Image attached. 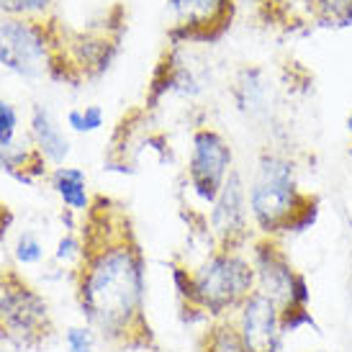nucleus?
<instances>
[{
  "mask_svg": "<svg viewBox=\"0 0 352 352\" xmlns=\"http://www.w3.org/2000/svg\"><path fill=\"white\" fill-rule=\"evenodd\" d=\"M198 352H245L234 319H216L198 337Z\"/></svg>",
  "mask_w": 352,
  "mask_h": 352,
  "instance_id": "obj_14",
  "label": "nucleus"
},
{
  "mask_svg": "<svg viewBox=\"0 0 352 352\" xmlns=\"http://www.w3.org/2000/svg\"><path fill=\"white\" fill-rule=\"evenodd\" d=\"M54 334L50 303L16 270H0V342L36 350Z\"/></svg>",
  "mask_w": 352,
  "mask_h": 352,
  "instance_id": "obj_4",
  "label": "nucleus"
},
{
  "mask_svg": "<svg viewBox=\"0 0 352 352\" xmlns=\"http://www.w3.org/2000/svg\"><path fill=\"white\" fill-rule=\"evenodd\" d=\"M180 311L188 324L232 319L254 294V267L250 254L211 250L196 267L173 265Z\"/></svg>",
  "mask_w": 352,
  "mask_h": 352,
  "instance_id": "obj_2",
  "label": "nucleus"
},
{
  "mask_svg": "<svg viewBox=\"0 0 352 352\" xmlns=\"http://www.w3.org/2000/svg\"><path fill=\"white\" fill-rule=\"evenodd\" d=\"M80 252H82V242H80V234H72V232H67V234H65L57 242L54 257H57L59 263H72V260L78 263Z\"/></svg>",
  "mask_w": 352,
  "mask_h": 352,
  "instance_id": "obj_22",
  "label": "nucleus"
},
{
  "mask_svg": "<svg viewBox=\"0 0 352 352\" xmlns=\"http://www.w3.org/2000/svg\"><path fill=\"white\" fill-rule=\"evenodd\" d=\"M52 6V0H6V16H34Z\"/></svg>",
  "mask_w": 352,
  "mask_h": 352,
  "instance_id": "obj_23",
  "label": "nucleus"
},
{
  "mask_svg": "<svg viewBox=\"0 0 352 352\" xmlns=\"http://www.w3.org/2000/svg\"><path fill=\"white\" fill-rule=\"evenodd\" d=\"M41 257H44V245L39 242V236L23 232L16 242V260L21 265H36L41 263Z\"/></svg>",
  "mask_w": 352,
  "mask_h": 352,
  "instance_id": "obj_20",
  "label": "nucleus"
},
{
  "mask_svg": "<svg viewBox=\"0 0 352 352\" xmlns=\"http://www.w3.org/2000/svg\"><path fill=\"white\" fill-rule=\"evenodd\" d=\"M309 193H303L296 180L294 160L278 152H263L254 167L252 186L247 188L250 216L260 236L280 239L285 226L303 206Z\"/></svg>",
  "mask_w": 352,
  "mask_h": 352,
  "instance_id": "obj_3",
  "label": "nucleus"
},
{
  "mask_svg": "<svg viewBox=\"0 0 352 352\" xmlns=\"http://www.w3.org/2000/svg\"><path fill=\"white\" fill-rule=\"evenodd\" d=\"M234 170V152L216 129L204 126L193 134V147L188 160V183L198 201L214 204L229 173Z\"/></svg>",
  "mask_w": 352,
  "mask_h": 352,
  "instance_id": "obj_8",
  "label": "nucleus"
},
{
  "mask_svg": "<svg viewBox=\"0 0 352 352\" xmlns=\"http://www.w3.org/2000/svg\"><path fill=\"white\" fill-rule=\"evenodd\" d=\"M250 260L254 267V291L285 311V309H311L309 278L291 263L280 239L254 236L250 245Z\"/></svg>",
  "mask_w": 352,
  "mask_h": 352,
  "instance_id": "obj_5",
  "label": "nucleus"
},
{
  "mask_svg": "<svg viewBox=\"0 0 352 352\" xmlns=\"http://www.w3.org/2000/svg\"><path fill=\"white\" fill-rule=\"evenodd\" d=\"M280 327H283L285 337L296 334L303 327H309V329H314V332L319 334V324L314 319L311 309H285V311H280Z\"/></svg>",
  "mask_w": 352,
  "mask_h": 352,
  "instance_id": "obj_19",
  "label": "nucleus"
},
{
  "mask_svg": "<svg viewBox=\"0 0 352 352\" xmlns=\"http://www.w3.org/2000/svg\"><path fill=\"white\" fill-rule=\"evenodd\" d=\"M80 242L72 283L85 324L116 350L152 352L157 340L147 319V257L126 208L108 196H93Z\"/></svg>",
  "mask_w": 352,
  "mask_h": 352,
  "instance_id": "obj_1",
  "label": "nucleus"
},
{
  "mask_svg": "<svg viewBox=\"0 0 352 352\" xmlns=\"http://www.w3.org/2000/svg\"><path fill=\"white\" fill-rule=\"evenodd\" d=\"M103 108L100 106H85V108H72L67 113V126L78 134H93L103 126Z\"/></svg>",
  "mask_w": 352,
  "mask_h": 352,
  "instance_id": "obj_16",
  "label": "nucleus"
},
{
  "mask_svg": "<svg viewBox=\"0 0 352 352\" xmlns=\"http://www.w3.org/2000/svg\"><path fill=\"white\" fill-rule=\"evenodd\" d=\"M0 352H3V350H0Z\"/></svg>",
  "mask_w": 352,
  "mask_h": 352,
  "instance_id": "obj_26",
  "label": "nucleus"
},
{
  "mask_svg": "<svg viewBox=\"0 0 352 352\" xmlns=\"http://www.w3.org/2000/svg\"><path fill=\"white\" fill-rule=\"evenodd\" d=\"M96 340H98V334L88 324H75L65 332L67 352H93L96 350Z\"/></svg>",
  "mask_w": 352,
  "mask_h": 352,
  "instance_id": "obj_18",
  "label": "nucleus"
},
{
  "mask_svg": "<svg viewBox=\"0 0 352 352\" xmlns=\"http://www.w3.org/2000/svg\"><path fill=\"white\" fill-rule=\"evenodd\" d=\"M245 352H283L285 334L280 327V309L254 291L232 316Z\"/></svg>",
  "mask_w": 352,
  "mask_h": 352,
  "instance_id": "obj_10",
  "label": "nucleus"
},
{
  "mask_svg": "<svg viewBox=\"0 0 352 352\" xmlns=\"http://www.w3.org/2000/svg\"><path fill=\"white\" fill-rule=\"evenodd\" d=\"M57 39L31 16H0V67L23 78L52 75Z\"/></svg>",
  "mask_w": 352,
  "mask_h": 352,
  "instance_id": "obj_6",
  "label": "nucleus"
},
{
  "mask_svg": "<svg viewBox=\"0 0 352 352\" xmlns=\"http://www.w3.org/2000/svg\"><path fill=\"white\" fill-rule=\"evenodd\" d=\"M0 173H8L19 183H36L39 177L47 175V157L41 155L36 147H0Z\"/></svg>",
  "mask_w": 352,
  "mask_h": 352,
  "instance_id": "obj_12",
  "label": "nucleus"
},
{
  "mask_svg": "<svg viewBox=\"0 0 352 352\" xmlns=\"http://www.w3.org/2000/svg\"><path fill=\"white\" fill-rule=\"evenodd\" d=\"M3 8H6V0H0V13H3Z\"/></svg>",
  "mask_w": 352,
  "mask_h": 352,
  "instance_id": "obj_25",
  "label": "nucleus"
},
{
  "mask_svg": "<svg viewBox=\"0 0 352 352\" xmlns=\"http://www.w3.org/2000/svg\"><path fill=\"white\" fill-rule=\"evenodd\" d=\"M52 188L62 198V204L67 206V211H80L85 214L90 208V193H88V177L80 167H65L59 165L52 170Z\"/></svg>",
  "mask_w": 352,
  "mask_h": 352,
  "instance_id": "obj_13",
  "label": "nucleus"
},
{
  "mask_svg": "<svg viewBox=\"0 0 352 352\" xmlns=\"http://www.w3.org/2000/svg\"><path fill=\"white\" fill-rule=\"evenodd\" d=\"M16 126H19V113L8 100H0V147L16 144Z\"/></svg>",
  "mask_w": 352,
  "mask_h": 352,
  "instance_id": "obj_21",
  "label": "nucleus"
},
{
  "mask_svg": "<svg viewBox=\"0 0 352 352\" xmlns=\"http://www.w3.org/2000/svg\"><path fill=\"white\" fill-rule=\"evenodd\" d=\"M319 214H322V204H319V198L309 193L303 206L296 211V216L285 226V234H303V232H309L319 221Z\"/></svg>",
  "mask_w": 352,
  "mask_h": 352,
  "instance_id": "obj_17",
  "label": "nucleus"
},
{
  "mask_svg": "<svg viewBox=\"0 0 352 352\" xmlns=\"http://www.w3.org/2000/svg\"><path fill=\"white\" fill-rule=\"evenodd\" d=\"M31 137H34L36 149L47 157V162L57 167L65 165V160L69 155V139L65 137L62 126L54 121L50 108L39 106V103L31 108Z\"/></svg>",
  "mask_w": 352,
  "mask_h": 352,
  "instance_id": "obj_11",
  "label": "nucleus"
},
{
  "mask_svg": "<svg viewBox=\"0 0 352 352\" xmlns=\"http://www.w3.org/2000/svg\"><path fill=\"white\" fill-rule=\"evenodd\" d=\"M250 219L252 216H250L247 186L242 175L232 170L219 198L211 204V214H208V236H211L214 250L245 252V247L252 245Z\"/></svg>",
  "mask_w": 352,
  "mask_h": 352,
  "instance_id": "obj_7",
  "label": "nucleus"
},
{
  "mask_svg": "<svg viewBox=\"0 0 352 352\" xmlns=\"http://www.w3.org/2000/svg\"><path fill=\"white\" fill-rule=\"evenodd\" d=\"M347 131H350V137H352V113L347 116Z\"/></svg>",
  "mask_w": 352,
  "mask_h": 352,
  "instance_id": "obj_24",
  "label": "nucleus"
},
{
  "mask_svg": "<svg viewBox=\"0 0 352 352\" xmlns=\"http://www.w3.org/2000/svg\"><path fill=\"white\" fill-rule=\"evenodd\" d=\"M175 16L170 39L180 41H216L232 26L234 0H167Z\"/></svg>",
  "mask_w": 352,
  "mask_h": 352,
  "instance_id": "obj_9",
  "label": "nucleus"
},
{
  "mask_svg": "<svg viewBox=\"0 0 352 352\" xmlns=\"http://www.w3.org/2000/svg\"><path fill=\"white\" fill-rule=\"evenodd\" d=\"M322 26L347 29L352 26V0H316Z\"/></svg>",
  "mask_w": 352,
  "mask_h": 352,
  "instance_id": "obj_15",
  "label": "nucleus"
}]
</instances>
